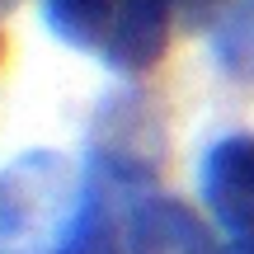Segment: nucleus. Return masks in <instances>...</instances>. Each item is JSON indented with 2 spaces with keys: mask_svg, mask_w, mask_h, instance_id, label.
<instances>
[{
  "mask_svg": "<svg viewBox=\"0 0 254 254\" xmlns=\"http://www.w3.org/2000/svg\"><path fill=\"white\" fill-rule=\"evenodd\" d=\"M66 165L33 151L0 170V254H52L75 207H66Z\"/></svg>",
  "mask_w": 254,
  "mask_h": 254,
  "instance_id": "obj_1",
  "label": "nucleus"
},
{
  "mask_svg": "<svg viewBox=\"0 0 254 254\" xmlns=\"http://www.w3.org/2000/svg\"><path fill=\"white\" fill-rule=\"evenodd\" d=\"M198 189L217 226H226L231 236H250L254 231V132H231L207 146Z\"/></svg>",
  "mask_w": 254,
  "mask_h": 254,
  "instance_id": "obj_2",
  "label": "nucleus"
},
{
  "mask_svg": "<svg viewBox=\"0 0 254 254\" xmlns=\"http://www.w3.org/2000/svg\"><path fill=\"white\" fill-rule=\"evenodd\" d=\"M123 254H221L207 221L179 198H136L123 221Z\"/></svg>",
  "mask_w": 254,
  "mask_h": 254,
  "instance_id": "obj_3",
  "label": "nucleus"
},
{
  "mask_svg": "<svg viewBox=\"0 0 254 254\" xmlns=\"http://www.w3.org/2000/svg\"><path fill=\"white\" fill-rule=\"evenodd\" d=\"M170 47V0H118L99 38V62L118 75H141Z\"/></svg>",
  "mask_w": 254,
  "mask_h": 254,
  "instance_id": "obj_4",
  "label": "nucleus"
},
{
  "mask_svg": "<svg viewBox=\"0 0 254 254\" xmlns=\"http://www.w3.org/2000/svg\"><path fill=\"white\" fill-rule=\"evenodd\" d=\"M52 254H123V236H118L104 184H90L80 193V207H75L66 236L52 245Z\"/></svg>",
  "mask_w": 254,
  "mask_h": 254,
  "instance_id": "obj_5",
  "label": "nucleus"
},
{
  "mask_svg": "<svg viewBox=\"0 0 254 254\" xmlns=\"http://www.w3.org/2000/svg\"><path fill=\"white\" fill-rule=\"evenodd\" d=\"M212 62L231 80H254V0H236L212 24Z\"/></svg>",
  "mask_w": 254,
  "mask_h": 254,
  "instance_id": "obj_6",
  "label": "nucleus"
},
{
  "mask_svg": "<svg viewBox=\"0 0 254 254\" xmlns=\"http://www.w3.org/2000/svg\"><path fill=\"white\" fill-rule=\"evenodd\" d=\"M113 5L118 0H43V19L62 43L94 52L104 28H109V19H113Z\"/></svg>",
  "mask_w": 254,
  "mask_h": 254,
  "instance_id": "obj_7",
  "label": "nucleus"
},
{
  "mask_svg": "<svg viewBox=\"0 0 254 254\" xmlns=\"http://www.w3.org/2000/svg\"><path fill=\"white\" fill-rule=\"evenodd\" d=\"M221 254H254V231L250 236H231L226 245H221Z\"/></svg>",
  "mask_w": 254,
  "mask_h": 254,
  "instance_id": "obj_8",
  "label": "nucleus"
}]
</instances>
